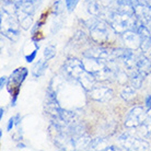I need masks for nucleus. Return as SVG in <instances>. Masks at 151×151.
Returning <instances> with one entry per match:
<instances>
[{
  "mask_svg": "<svg viewBox=\"0 0 151 151\" xmlns=\"http://www.w3.org/2000/svg\"><path fill=\"white\" fill-rule=\"evenodd\" d=\"M34 1H35V2H36V4H38V2H41L42 0H34Z\"/></svg>",
  "mask_w": 151,
  "mask_h": 151,
  "instance_id": "nucleus-30",
  "label": "nucleus"
},
{
  "mask_svg": "<svg viewBox=\"0 0 151 151\" xmlns=\"http://www.w3.org/2000/svg\"><path fill=\"white\" fill-rule=\"evenodd\" d=\"M119 148L115 147V146H107V147L103 148V150H118Z\"/></svg>",
  "mask_w": 151,
  "mask_h": 151,
  "instance_id": "nucleus-24",
  "label": "nucleus"
},
{
  "mask_svg": "<svg viewBox=\"0 0 151 151\" xmlns=\"http://www.w3.org/2000/svg\"><path fill=\"white\" fill-rule=\"evenodd\" d=\"M56 56V48L53 45H47L44 49V57H45V60H50L53 59L54 57Z\"/></svg>",
  "mask_w": 151,
  "mask_h": 151,
  "instance_id": "nucleus-17",
  "label": "nucleus"
},
{
  "mask_svg": "<svg viewBox=\"0 0 151 151\" xmlns=\"http://www.w3.org/2000/svg\"><path fill=\"white\" fill-rule=\"evenodd\" d=\"M122 38H123L126 48L136 49L140 47V37L137 31H127L122 34Z\"/></svg>",
  "mask_w": 151,
  "mask_h": 151,
  "instance_id": "nucleus-8",
  "label": "nucleus"
},
{
  "mask_svg": "<svg viewBox=\"0 0 151 151\" xmlns=\"http://www.w3.org/2000/svg\"><path fill=\"white\" fill-rule=\"evenodd\" d=\"M146 25L148 27V29H149V31H150V34H151V20H149V21L146 23Z\"/></svg>",
  "mask_w": 151,
  "mask_h": 151,
  "instance_id": "nucleus-25",
  "label": "nucleus"
},
{
  "mask_svg": "<svg viewBox=\"0 0 151 151\" xmlns=\"http://www.w3.org/2000/svg\"><path fill=\"white\" fill-rule=\"evenodd\" d=\"M37 50H38V47H35V49L30 54V55H27V56H25V60H27V63L30 64V63H33V61L35 60L36 55H37Z\"/></svg>",
  "mask_w": 151,
  "mask_h": 151,
  "instance_id": "nucleus-19",
  "label": "nucleus"
},
{
  "mask_svg": "<svg viewBox=\"0 0 151 151\" xmlns=\"http://www.w3.org/2000/svg\"><path fill=\"white\" fill-rule=\"evenodd\" d=\"M14 121H15V125L20 124V122H21V115H20V114H17V115H15Z\"/></svg>",
  "mask_w": 151,
  "mask_h": 151,
  "instance_id": "nucleus-23",
  "label": "nucleus"
},
{
  "mask_svg": "<svg viewBox=\"0 0 151 151\" xmlns=\"http://www.w3.org/2000/svg\"><path fill=\"white\" fill-rule=\"evenodd\" d=\"M4 107H1V109H0V118L4 117Z\"/></svg>",
  "mask_w": 151,
  "mask_h": 151,
  "instance_id": "nucleus-26",
  "label": "nucleus"
},
{
  "mask_svg": "<svg viewBox=\"0 0 151 151\" xmlns=\"http://www.w3.org/2000/svg\"><path fill=\"white\" fill-rule=\"evenodd\" d=\"M147 112L144 107L136 106L129 111L125 118V126L127 128H136L144 124L147 118Z\"/></svg>",
  "mask_w": 151,
  "mask_h": 151,
  "instance_id": "nucleus-4",
  "label": "nucleus"
},
{
  "mask_svg": "<svg viewBox=\"0 0 151 151\" xmlns=\"http://www.w3.org/2000/svg\"><path fill=\"white\" fill-rule=\"evenodd\" d=\"M86 7H87L88 12L92 17H99L101 14V6L98 0H87Z\"/></svg>",
  "mask_w": 151,
  "mask_h": 151,
  "instance_id": "nucleus-12",
  "label": "nucleus"
},
{
  "mask_svg": "<svg viewBox=\"0 0 151 151\" xmlns=\"http://www.w3.org/2000/svg\"><path fill=\"white\" fill-rule=\"evenodd\" d=\"M137 32L140 37V48L144 52H147L148 49L151 47V34L150 31L148 29L147 25L141 23L139 27H137Z\"/></svg>",
  "mask_w": 151,
  "mask_h": 151,
  "instance_id": "nucleus-9",
  "label": "nucleus"
},
{
  "mask_svg": "<svg viewBox=\"0 0 151 151\" xmlns=\"http://www.w3.org/2000/svg\"><path fill=\"white\" fill-rule=\"evenodd\" d=\"M82 60L84 67L91 75L94 77L95 79L105 80L111 78L114 75V70L110 68L107 64L103 59H98V58H92V57H87Z\"/></svg>",
  "mask_w": 151,
  "mask_h": 151,
  "instance_id": "nucleus-2",
  "label": "nucleus"
},
{
  "mask_svg": "<svg viewBox=\"0 0 151 151\" xmlns=\"http://www.w3.org/2000/svg\"><path fill=\"white\" fill-rule=\"evenodd\" d=\"M148 57H149V59L151 60V50L149 52V54H148Z\"/></svg>",
  "mask_w": 151,
  "mask_h": 151,
  "instance_id": "nucleus-29",
  "label": "nucleus"
},
{
  "mask_svg": "<svg viewBox=\"0 0 151 151\" xmlns=\"http://www.w3.org/2000/svg\"><path fill=\"white\" fill-rule=\"evenodd\" d=\"M46 69H47V60H38L32 67V75L34 76L35 78H38L44 75Z\"/></svg>",
  "mask_w": 151,
  "mask_h": 151,
  "instance_id": "nucleus-13",
  "label": "nucleus"
},
{
  "mask_svg": "<svg viewBox=\"0 0 151 151\" xmlns=\"http://www.w3.org/2000/svg\"><path fill=\"white\" fill-rule=\"evenodd\" d=\"M8 80H9V78H7V77H1L0 78V89L2 90L4 87H7V84H8Z\"/></svg>",
  "mask_w": 151,
  "mask_h": 151,
  "instance_id": "nucleus-21",
  "label": "nucleus"
},
{
  "mask_svg": "<svg viewBox=\"0 0 151 151\" xmlns=\"http://www.w3.org/2000/svg\"><path fill=\"white\" fill-rule=\"evenodd\" d=\"M122 98L124 99L125 101H132V99L136 96V92H135V88L132 87V86H127V87H125L123 90H122Z\"/></svg>",
  "mask_w": 151,
  "mask_h": 151,
  "instance_id": "nucleus-15",
  "label": "nucleus"
},
{
  "mask_svg": "<svg viewBox=\"0 0 151 151\" xmlns=\"http://www.w3.org/2000/svg\"><path fill=\"white\" fill-rule=\"evenodd\" d=\"M144 79L145 77L141 73H140L138 70L136 71H132V75H130V84H132V87L135 88V89H139L141 86H142V82H144Z\"/></svg>",
  "mask_w": 151,
  "mask_h": 151,
  "instance_id": "nucleus-14",
  "label": "nucleus"
},
{
  "mask_svg": "<svg viewBox=\"0 0 151 151\" xmlns=\"http://www.w3.org/2000/svg\"><path fill=\"white\" fill-rule=\"evenodd\" d=\"M141 126H142V128H144V130L141 132L142 135L146 137L151 136V111L147 114V118H146L145 123L141 125Z\"/></svg>",
  "mask_w": 151,
  "mask_h": 151,
  "instance_id": "nucleus-16",
  "label": "nucleus"
},
{
  "mask_svg": "<svg viewBox=\"0 0 151 151\" xmlns=\"http://www.w3.org/2000/svg\"><path fill=\"white\" fill-rule=\"evenodd\" d=\"M145 104L149 110H151V95H147L145 99Z\"/></svg>",
  "mask_w": 151,
  "mask_h": 151,
  "instance_id": "nucleus-22",
  "label": "nucleus"
},
{
  "mask_svg": "<svg viewBox=\"0 0 151 151\" xmlns=\"http://www.w3.org/2000/svg\"><path fill=\"white\" fill-rule=\"evenodd\" d=\"M87 25L90 30V35L95 41H104L109 38V27L101 20H98L96 17H92V19L87 21Z\"/></svg>",
  "mask_w": 151,
  "mask_h": 151,
  "instance_id": "nucleus-3",
  "label": "nucleus"
},
{
  "mask_svg": "<svg viewBox=\"0 0 151 151\" xmlns=\"http://www.w3.org/2000/svg\"><path fill=\"white\" fill-rule=\"evenodd\" d=\"M14 125H15V121H14V117H11L9 121H8L7 123V130L8 132H11L12 128L14 127Z\"/></svg>",
  "mask_w": 151,
  "mask_h": 151,
  "instance_id": "nucleus-20",
  "label": "nucleus"
},
{
  "mask_svg": "<svg viewBox=\"0 0 151 151\" xmlns=\"http://www.w3.org/2000/svg\"><path fill=\"white\" fill-rule=\"evenodd\" d=\"M136 69L145 78L151 72V60L147 56H140L136 61Z\"/></svg>",
  "mask_w": 151,
  "mask_h": 151,
  "instance_id": "nucleus-11",
  "label": "nucleus"
},
{
  "mask_svg": "<svg viewBox=\"0 0 151 151\" xmlns=\"http://www.w3.org/2000/svg\"><path fill=\"white\" fill-rule=\"evenodd\" d=\"M90 93L92 99L99 102H107L113 96V90L107 86H103V84H99V86L94 84L90 90Z\"/></svg>",
  "mask_w": 151,
  "mask_h": 151,
  "instance_id": "nucleus-7",
  "label": "nucleus"
},
{
  "mask_svg": "<svg viewBox=\"0 0 151 151\" xmlns=\"http://www.w3.org/2000/svg\"><path fill=\"white\" fill-rule=\"evenodd\" d=\"M80 0H65V4H66V8L68 9V11H72Z\"/></svg>",
  "mask_w": 151,
  "mask_h": 151,
  "instance_id": "nucleus-18",
  "label": "nucleus"
},
{
  "mask_svg": "<svg viewBox=\"0 0 151 151\" xmlns=\"http://www.w3.org/2000/svg\"><path fill=\"white\" fill-rule=\"evenodd\" d=\"M84 56L107 60L111 58V56H113V52H110L103 47H93V48L87 50V53H84Z\"/></svg>",
  "mask_w": 151,
  "mask_h": 151,
  "instance_id": "nucleus-10",
  "label": "nucleus"
},
{
  "mask_svg": "<svg viewBox=\"0 0 151 151\" xmlns=\"http://www.w3.org/2000/svg\"><path fill=\"white\" fill-rule=\"evenodd\" d=\"M119 142L127 150H146L149 145L144 139L134 137L130 132H124L119 136Z\"/></svg>",
  "mask_w": 151,
  "mask_h": 151,
  "instance_id": "nucleus-5",
  "label": "nucleus"
},
{
  "mask_svg": "<svg viewBox=\"0 0 151 151\" xmlns=\"http://www.w3.org/2000/svg\"><path fill=\"white\" fill-rule=\"evenodd\" d=\"M18 147H19L20 149H24V148L27 147V146H25L24 144H21V142H20V144H18Z\"/></svg>",
  "mask_w": 151,
  "mask_h": 151,
  "instance_id": "nucleus-27",
  "label": "nucleus"
},
{
  "mask_svg": "<svg viewBox=\"0 0 151 151\" xmlns=\"http://www.w3.org/2000/svg\"><path fill=\"white\" fill-rule=\"evenodd\" d=\"M27 75H29V70H27V68H24V67L15 69L14 71L11 73L9 80H8V84H7L8 91L11 93L13 90L21 87V84H22L23 81L25 80Z\"/></svg>",
  "mask_w": 151,
  "mask_h": 151,
  "instance_id": "nucleus-6",
  "label": "nucleus"
},
{
  "mask_svg": "<svg viewBox=\"0 0 151 151\" xmlns=\"http://www.w3.org/2000/svg\"><path fill=\"white\" fill-rule=\"evenodd\" d=\"M64 71L69 78L76 80L86 91H90L95 84V78L88 71L81 60L71 58L64 65Z\"/></svg>",
  "mask_w": 151,
  "mask_h": 151,
  "instance_id": "nucleus-1",
  "label": "nucleus"
},
{
  "mask_svg": "<svg viewBox=\"0 0 151 151\" xmlns=\"http://www.w3.org/2000/svg\"><path fill=\"white\" fill-rule=\"evenodd\" d=\"M146 4H148V7L151 8V0H147V2H146Z\"/></svg>",
  "mask_w": 151,
  "mask_h": 151,
  "instance_id": "nucleus-28",
  "label": "nucleus"
}]
</instances>
